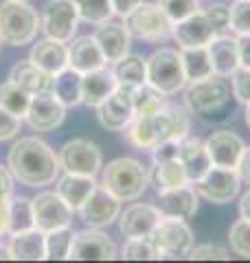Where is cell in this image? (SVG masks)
Here are the masks:
<instances>
[{
    "mask_svg": "<svg viewBox=\"0 0 250 263\" xmlns=\"http://www.w3.org/2000/svg\"><path fill=\"white\" fill-rule=\"evenodd\" d=\"M31 97L27 90H22L20 86H15L13 81H5L0 84V108L9 110L15 117H27L29 112V103H31Z\"/></svg>",
    "mask_w": 250,
    "mask_h": 263,
    "instance_id": "36",
    "label": "cell"
},
{
    "mask_svg": "<svg viewBox=\"0 0 250 263\" xmlns=\"http://www.w3.org/2000/svg\"><path fill=\"white\" fill-rule=\"evenodd\" d=\"M239 215L244 219H250V191H246L239 200Z\"/></svg>",
    "mask_w": 250,
    "mask_h": 263,
    "instance_id": "54",
    "label": "cell"
},
{
    "mask_svg": "<svg viewBox=\"0 0 250 263\" xmlns=\"http://www.w3.org/2000/svg\"><path fill=\"white\" fill-rule=\"evenodd\" d=\"M138 86L116 84V90L97 108L99 123L105 129H125L134 119V92Z\"/></svg>",
    "mask_w": 250,
    "mask_h": 263,
    "instance_id": "10",
    "label": "cell"
},
{
    "mask_svg": "<svg viewBox=\"0 0 250 263\" xmlns=\"http://www.w3.org/2000/svg\"><path fill=\"white\" fill-rule=\"evenodd\" d=\"M237 46H239V66L250 68V33L248 35H237Z\"/></svg>",
    "mask_w": 250,
    "mask_h": 263,
    "instance_id": "51",
    "label": "cell"
},
{
    "mask_svg": "<svg viewBox=\"0 0 250 263\" xmlns=\"http://www.w3.org/2000/svg\"><path fill=\"white\" fill-rule=\"evenodd\" d=\"M11 176L24 186H46L60 176V156L35 136L20 138L7 158Z\"/></svg>",
    "mask_w": 250,
    "mask_h": 263,
    "instance_id": "1",
    "label": "cell"
},
{
    "mask_svg": "<svg viewBox=\"0 0 250 263\" xmlns=\"http://www.w3.org/2000/svg\"><path fill=\"white\" fill-rule=\"evenodd\" d=\"M20 125H22L20 117H15V114H11L9 110H5V108H0V143L18 136Z\"/></svg>",
    "mask_w": 250,
    "mask_h": 263,
    "instance_id": "46",
    "label": "cell"
},
{
    "mask_svg": "<svg viewBox=\"0 0 250 263\" xmlns=\"http://www.w3.org/2000/svg\"><path fill=\"white\" fill-rule=\"evenodd\" d=\"M230 99V84L228 77L213 75L189 81V86H185V103L189 112L193 114H211L222 110Z\"/></svg>",
    "mask_w": 250,
    "mask_h": 263,
    "instance_id": "6",
    "label": "cell"
},
{
    "mask_svg": "<svg viewBox=\"0 0 250 263\" xmlns=\"http://www.w3.org/2000/svg\"><path fill=\"white\" fill-rule=\"evenodd\" d=\"M147 84L163 95H176L189 84L182 55L176 48H158L147 57Z\"/></svg>",
    "mask_w": 250,
    "mask_h": 263,
    "instance_id": "4",
    "label": "cell"
},
{
    "mask_svg": "<svg viewBox=\"0 0 250 263\" xmlns=\"http://www.w3.org/2000/svg\"><path fill=\"white\" fill-rule=\"evenodd\" d=\"M42 29V18L27 0H7L0 5V42L9 46L31 44Z\"/></svg>",
    "mask_w": 250,
    "mask_h": 263,
    "instance_id": "2",
    "label": "cell"
},
{
    "mask_svg": "<svg viewBox=\"0 0 250 263\" xmlns=\"http://www.w3.org/2000/svg\"><path fill=\"white\" fill-rule=\"evenodd\" d=\"M68 259L70 261H112L116 259V246L99 228L79 230V233L73 235Z\"/></svg>",
    "mask_w": 250,
    "mask_h": 263,
    "instance_id": "13",
    "label": "cell"
},
{
    "mask_svg": "<svg viewBox=\"0 0 250 263\" xmlns=\"http://www.w3.org/2000/svg\"><path fill=\"white\" fill-rule=\"evenodd\" d=\"M237 174H239L241 180H246V182L250 184V147H246L244 154H241L239 164H237Z\"/></svg>",
    "mask_w": 250,
    "mask_h": 263,
    "instance_id": "52",
    "label": "cell"
},
{
    "mask_svg": "<svg viewBox=\"0 0 250 263\" xmlns=\"http://www.w3.org/2000/svg\"><path fill=\"white\" fill-rule=\"evenodd\" d=\"M123 24L130 37L145 40V42H160L173 35V22L167 18L158 3H140L134 11L125 15Z\"/></svg>",
    "mask_w": 250,
    "mask_h": 263,
    "instance_id": "5",
    "label": "cell"
},
{
    "mask_svg": "<svg viewBox=\"0 0 250 263\" xmlns=\"http://www.w3.org/2000/svg\"><path fill=\"white\" fill-rule=\"evenodd\" d=\"M230 90H233V97L237 99L241 105H248L250 103V68H239L230 75Z\"/></svg>",
    "mask_w": 250,
    "mask_h": 263,
    "instance_id": "44",
    "label": "cell"
},
{
    "mask_svg": "<svg viewBox=\"0 0 250 263\" xmlns=\"http://www.w3.org/2000/svg\"><path fill=\"white\" fill-rule=\"evenodd\" d=\"M160 211L152 204H132L130 209H125L121 215V235L125 239H136V237H149L154 233V228L160 221Z\"/></svg>",
    "mask_w": 250,
    "mask_h": 263,
    "instance_id": "19",
    "label": "cell"
},
{
    "mask_svg": "<svg viewBox=\"0 0 250 263\" xmlns=\"http://www.w3.org/2000/svg\"><path fill=\"white\" fill-rule=\"evenodd\" d=\"M204 143H206L208 156H211V162L215 167H226V169H237L241 154L246 149L244 138L230 129L213 132Z\"/></svg>",
    "mask_w": 250,
    "mask_h": 263,
    "instance_id": "16",
    "label": "cell"
},
{
    "mask_svg": "<svg viewBox=\"0 0 250 263\" xmlns=\"http://www.w3.org/2000/svg\"><path fill=\"white\" fill-rule=\"evenodd\" d=\"M198 200L200 195L193 184H185L178 189H169V191L158 193V204L156 209L160 211L163 217H178V219H189L198 213Z\"/></svg>",
    "mask_w": 250,
    "mask_h": 263,
    "instance_id": "18",
    "label": "cell"
},
{
    "mask_svg": "<svg viewBox=\"0 0 250 263\" xmlns=\"http://www.w3.org/2000/svg\"><path fill=\"white\" fill-rule=\"evenodd\" d=\"M180 154V141H160L152 149L154 162H167V160H176Z\"/></svg>",
    "mask_w": 250,
    "mask_h": 263,
    "instance_id": "47",
    "label": "cell"
},
{
    "mask_svg": "<svg viewBox=\"0 0 250 263\" xmlns=\"http://www.w3.org/2000/svg\"><path fill=\"white\" fill-rule=\"evenodd\" d=\"M57 156H60V167L64 169V174L97 176L103 164L101 149L88 138H73L64 143Z\"/></svg>",
    "mask_w": 250,
    "mask_h": 263,
    "instance_id": "8",
    "label": "cell"
},
{
    "mask_svg": "<svg viewBox=\"0 0 250 263\" xmlns=\"http://www.w3.org/2000/svg\"><path fill=\"white\" fill-rule=\"evenodd\" d=\"M29 60L35 64L38 68H42L44 72L55 77L57 72L68 68V46L64 42H60V40L46 37L33 46Z\"/></svg>",
    "mask_w": 250,
    "mask_h": 263,
    "instance_id": "24",
    "label": "cell"
},
{
    "mask_svg": "<svg viewBox=\"0 0 250 263\" xmlns=\"http://www.w3.org/2000/svg\"><path fill=\"white\" fill-rule=\"evenodd\" d=\"M79 11L75 0H55L44 9L42 15V31L46 37L60 40V42H70L77 33Z\"/></svg>",
    "mask_w": 250,
    "mask_h": 263,
    "instance_id": "12",
    "label": "cell"
},
{
    "mask_svg": "<svg viewBox=\"0 0 250 263\" xmlns=\"http://www.w3.org/2000/svg\"><path fill=\"white\" fill-rule=\"evenodd\" d=\"M105 64L108 62L97 44L95 35H81L77 40H73V44L68 46V66L81 72V75L97 68H103Z\"/></svg>",
    "mask_w": 250,
    "mask_h": 263,
    "instance_id": "23",
    "label": "cell"
},
{
    "mask_svg": "<svg viewBox=\"0 0 250 263\" xmlns=\"http://www.w3.org/2000/svg\"><path fill=\"white\" fill-rule=\"evenodd\" d=\"M11 191H13V176L9 169H5L3 164H0V202L9 200Z\"/></svg>",
    "mask_w": 250,
    "mask_h": 263,
    "instance_id": "49",
    "label": "cell"
},
{
    "mask_svg": "<svg viewBox=\"0 0 250 263\" xmlns=\"http://www.w3.org/2000/svg\"><path fill=\"white\" fill-rule=\"evenodd\" d=\"M121 257L128 259V261H154V259H160L149 237H136V239H128V243L123 246Z\"/></svg>",
    "mask_w": 250,
    "mask_h": 263,
    "instance_id": "41",
    "label": "cell"
},
{
    "mask_svg": "<svg viewBox=\"0 0 250 263\" xmlns=\"http://www.w3.org/2000/svg\"><path fill=\"white\" fill-rule=\"evenodd\" d=\"M158 5L173 24L200 11V0H158Z\"/></svg>",
    "mask_w": 250,
    "mask_h": 263,
    "instance_id": "42",
    "label": "cell"
},
{
    "mask_svg": "<svg viewBox=\"0 0 250 263\" xmlns=\"http://www.w3.org/2000/svg\"><path fill=\"white\" fill-rule=\"evenodd\" d=\"M7 259H11V257H9V246H3V243H0V261H7Z\"/></svg>",
    "mask_w": 250,
    "mask_h": 263,
    "instance_id": "55",
    "label": "cell"
},
{
    "mask_svg": "<svg viewBox=\"0 0 250 263\" xmlns=\"http://www.w3.org/2000/svg\"><path fill=\"white\" fill-rule=\"evenodd\" d=\"M66 117V105L55 97L53 90H44L31 97L27 119L29 125L35 132H53L55 127L62 125Z\"/></svg>",
    "mask_w": 250,
    "mask_h": 263,
    "instance_id": "15",
    "label": "cell"
},
{
    "mask_svg": "<svg viewBox=\"0 0 250 263\" xmlns=\"http://www.w3.org/2000/svg\"><path fill=\"white\" fill-rule=\"evenodd\" d=\"M81 72H77L75 68H64L62 72H57L53 77V92L66 108H75L83 101L81 97Z\"/></svg>",
    "mask_w": 250,
    "mask_h": 263,
    "instance_id": "30",
    "label": "cell"
},
{
    "mask_svg": "<svg viewBox=\"0 0 250 263\" xmlns=\"http://www.w3.org/2000/svg\"><path fill=\"white\" fill-rule=\"evenodd\" d=\"M79 11V20L90 24H103L114 15L110 0H75Z\"/></svg>",
    "mask_w": 250,
    "mask_h": 263,
    "instance_id": "38",
    "label": "cell"
},
{
    "mask_svg": "<svg viewBox=\"0 0 250 263\" xmlns=\"http://www.w3.org/2000/svg\"><path fill=\"white\" fill-rule=\"evenodd\" d=\"M228 29L235 35H248L250 33V0H235L233 3Z\"/></svg>",
    "mask_w": 250,
    "mask_h": 263,
    "instance_id": "43",
    "label": "cell"
},
{
    "mask_svg": "<svg viewBox=\"0 0 250 263\" xmlns=\"http://www.w3.org/2000/svg\"><path fill=\"white\" fill-rule=\"evenodd\" d=\"M79 213L90 228H105L114 224V219L121 215V200L112 195L103 184H97L95 191L88 195V200L79 206Z\"/></svg>",
    "mask_w": 250,
    "mask_h": 263,
    "instance_id": "14",
    "label": "cell"
},
{
    "mask_svg": "<svg viewBox=\"0 0 250 263\" xmlns=\"http://www.w3.org/2000/svg\"><path fill=\"white\" fill-rule=\"evenodd\" d=\"M152 178H154L158 193L189 184V176L185 171V164H182L178 158L167 160V162H154V176Z\"/></svg>",
    "mask_w": 250,
    "mask_h": 263,
    "instance_id": "31",
    "label": "cell"
},
{
    "mask_svg": "<svg viewBox=\"0 0 250 263\" xmlns=\"http://www.w3.org/2000/svg\"><path fill=\"white\" fill-rule=\"evenodd\" d=\"M44 235H46V259H51V261L68 259V250L73 243V230L66 226V228H57Z\"/></svg>",
    "mask_w": 250,
    "mask_h": 263,
    "instance_id": "39",
    "label": "cell"
},
{
    "mask_svg": "<svg viewBox=\"0 0 250 263\" xmlns=\"http://www.w3.org/2000/svg\"><path fill=\"white\" fill-rule=\"evenodd\" d=\"M204 13L208 15V20H211L215 24V29H218V33H222L224 29H228V20H230V7L226 5H211L206 7Z\"/></svg>",
    "mask_w": 250,
    "mask_h": 263,
    "instance_id": "48",
    "label": "cell"
},
{
    "mask_svg": "<svg viewBox=\"0 0 250 263\" xmlns=\"http://www.w3.org/2000/svg\"><path fill=\"white\" fill-rule=\"evenodd\" d=\"M95 40L108 64H116L130 53V33L121 22H103L95 31Z\"/></svg>",
    "mask_w": 250,
    "mask_h": 263,
    "instance_id": "21",
    "label": "cell"
},
{
    "mask_svg": "<svg viewBox=\"0 0 250 263\" xmlns=\"http://www.w3.org/2000/svg\"><path fill=\"white\" fill-rule=\"evenodd\" d=\"M0 235H9V200L0 202Z\"/></svg>",
    "mask_w": 250,
    "mask_h": 263,
    "instance_id": "53",
    "label": "cell"
},
{
    "mask_svg": "<svg viewBox=\"0 0 250 263\" xmlns=\"http://www.w3.org/2000/svg\"><path fill=\"white\" fill-rule=\"evenodd\" d=\"M163 117V125L167 132V138L171 141H182L189 136L191 129V114L185 105H176V103H165V108L160 110Z\"/></svg>",
    "mask_w": 250,
    "mask_h": 263,
    "instance_id": "32",
    "label": "cell"
},
{
    "mask_svg": "<svg viewBox=\"0 0 250 263\" xmlns=\"http://www.w3.org/2000/svg\"><path fill=\"white\" fill-rule=\"evenodd\" d=\"M9 257L15 261H42L46 259V235L38 228L13 233L9 241Z\"/></svg>",
    "mask_w": 250,
    "mask_h": 263,
    "instance_id": "27",
    "label": "cell"
},
{
    "mask_svg": "<svg viewBox=\"0 0 250 263\" xmlns=\"http://www.w3.org/2000/svg\"><path fill=\"white\" fill-rule=\"evenodd\" d=\"M165 97L160 90H156L152 84H145L136 88L134 92V117H154L165 108Z\"/></svg>",
    "mask_w": 250,
    "mask_h": 263,
    "instance_id": "35",
    "label": "cell"
},
{
    "mask_svg": "<svg viewBox=\"0 0 250 263\" xmlns=\"http://www.w3.org/2000/svg\"><path fill=\"white\" fill-rule=\"evenodd\" d=\"M182 64L189 81H198L213 75L211 57H208V46H193V48H180Z\"/></svg>",
    "mask_w": 250,
    "mask_h": 263,
    "instance_id": "33",
    "label": "cell"
},
{
    "mask_svg": "<svg viewBox=\"0 0 250 263\" xmlns=\"http://www.w3.org/2000/svg\"><path fill=\"white\" fill-rule=\"evenodd\" d=\"M9 81H13L15 86H20L22 90H27L29 95H38L44 90H53V75H48L42 68H38L31 60L18 62L9 72Z\"/></svg>",
    "mask_w": 250,
    "mask_h": 263,
    "instance_id": "28",
    "label": "cell"
},
{
    "mask_svg": "<svg viewBox=\"0 0 250 263\" xmlns=\"http://www.w3.org/2000/svg\"><path fill=\"white\" fill-rule=\"evenodd\" d=\"M149 239L160 259H185L193 248V230L185 219L160 217Z\"/></svg>",
    "mask_w": 250,
    "mask_h": 263,
    "instance_id": "7",
    "label": "cell"
},
{
    "mask_svg": "<svg viewBox=\"0 0 250 263\" xmlns=\"http://www.w3.org/2000/svg\"><path fill=\"white\" fill-rule=\"evenodd\" d=\"M215 35H220V33L204 11H195L193 15L173 24V40L178 42L180 48L208 46V42Z\"/></svg>",
    "mask_w": 250,
    "mask_h": 263,
    "instance_id": "17",
    "label": "cell"
},
{
    "mask_svg": "<svg viewBox=\"0 0 250 263\" xmlns=\"http://www.w3.org/2000/svg\"><path fill=\"white\" fill-rule=\"evenodd\" d=\"M187 259L193 261H228L230 252L222 246H213V243H202V246H193Z\"/></svg>",
    "mask_w": 250,
    "mask_h": 263,
    "instance_id": "45",
    "label": "cell"
},
{
    "mask_svg": "<svg viewBox=\"0 0 250 263\" xmlns=\"http://www.w3.org/2000/svg\"><path fill=\"white\" fill-rule=\"evenodd\" d=\"M110 3H112L114 15H119V18H125V15L134 11L140 3H145V0H110Z\"/></svg>",
    "mask_w": 250,
    "mask_h": 263,
    "instance_id": "50",
    "label": "cell"
},
{
    "mask_svg": "<svg viewBox=\"0 0 250 263\" xmlns=\"http://www.w3.org/2000/svg\"><path fill=\"white\" fill-rule=\"evenodd\" d=\"M208 57L215 75L230 77L239 68V46L237 37L233 35H215L208 42Z\"/></svg>",
    "mask_w": 250,
    "mask_h": 263,
    "instance_id": "25",
    "label": "cell"
},
{
    "mask_svg": "<svg viewBox=\"0 0 250 263\" xmlns=\"http://www.w3.org/2000/svg\"><path fill=\"white\" fill-rule=\"evenodd\" d=\"M125 138H128L130 145L138 147V149H149V152L160 141H169L160 112L154 114V117H134L130 121V125L125 127Z\"/></svg>",
    "mask_w": 250,
    "mask_h": 263,
    "instance_id": "20",
    "label": "cell"
},
{
    "mask_svg": "<svg viewBox=\"0 0 250 263\" xmlns=\"http://www.w3.org/2000/svg\"><path fill=\"white\" fill-rule=\"evenodd\" d=\"M149 184L147 169L134 158H116L103 169V186L121 202L138 200Z\"/></svg>",
    "mask_w": 250,
    "mask_h": 263,
    "instance_id": "3",
    "label": "cell"
},
{
    "mask_svg": "<svg viewBox=\"0 0 250 263\" xmlns=\"http://www.w3.org/2000/svg\"><path fill=\"white\" fill-rule=\"evenodd\" d=\"M116 77L110 68H97L90 70L81 77V97H83V105L88 108H99L108 97H110L116 90Z\"/></svg>",
    "mask_w": 250,
    "mask_h": 263,
    "instance_id": "22",
    "label": "cell"
},
{
    "mask_svg": "<svg viewBox=\"0 0 250 263\" xmlns=\"http://www.w3.org/2000/svg\"><path fill=\"white\" fill-rule=\"evenodd\" d=\"M31 228H35L31 200H27V197L9 200V235L22 233V230H31Z\"/></svg>",
    "mask_w": 250,
    "mask_h": 263,
    "instance_id": "37",
    "label": "cell"
},
{
    "mask_svg": "<svg viewBox=\"0 0 250 263\" xmlns=\"http://www.w3.org/2000/svg\"><path fill=\"white\" fill-rule=\"evenodd\" d=\"M178 160L185 164V171H187L191 184L198 182V180L213 167L211 156H208V149H206V143L200 141V138H191V136L180 141Z\"/></svg>",
    "mask_w": 250,
    "mask_h": 263,
    "instance_id": "26",
    "label": "cell"
},
{
    "mask_svg": "<svg viewBox=\"0 0 250 263\" xmlns=\"http://www.w3.org/2000/svg\"><path fill=\"white\" fill-rule=\"evenodd\" d=\"M114 77L119 84H130V86H143L147 81V60L138 55H125L123 60L114 64Z\"/></svg>",
    "mask_w": 250,
    "mask_h": 263,
    "instance_id": "34",
    "label": "cell"
},
{
    "mask_svg": "<svg viewBox=\"0 0 250 263\" xmlns=\"http://www.w3.org/2000/svg\"><path fill=\"white\" fill-rule=\"evenodd\" d=\"M246 125L250 127V103L246 105Z\"/></svg>",
    "mask_w": 250,
    "mask_h": 263,
    "instance_id": "56",
    "label": "cell"
},
{
    "mask_svg": "<svg viewBox=\"0 0 250 263\" xmlns=\"http://www.w3.org/2000/svg\"><path fill=\"white\" fill-rule=\"evenodd\" d=\"M239 182L241 178L237 169H226V167H213L206 174L193 182L195 191L200 197H204L211 204H228L237 197L239 193Z\"/></svg>",
    "mask_w": 250,
    "mask_h": 263,
    "instance_id": "9",
    "label": "cell"
},
{
    "mask_svg": "<svg viewBox=\"0 0 250 263\" xmlns=\"http://www.w3.org/2000/svg\"><path fill=\"white\" fill-rule=\"evenodd\" d=\"M230 250L244 259H250V219H237L228 230Z\"/></svg>",
    "mask_w": 250,
    "mask_h": 263,
    "instance_id": "40",
    "label": "cell"
},
{
    "mask_svg": "<svg viewBox=\"0 0 250 263\" xmlns=\"http://www.w3.org/2000/svg\"><path fill=\"white\" fill-rule=\"evenodd\" d=\"M95 176H79V174H64L57 182V193L64 197L73 211H79V206L88 200V195L95 191Z\"/></svg>",
    "mask_w": 250,
    "mask_h": 263,
    "instance_id": "29",
    "label": "cell"
},
{
    "mask_svg": "<svg viewBox=\"0 0 250 263\" xmlns=\"http://www.w3.org/2000/svg\"><path fill=\"white\" fill-rule=\"evenodd\" d=\"M33 206V221L42 233H51L57 228H66L73 221V209L64 202V197L57 191L40 193L31 200Z\"/></svg>",
    "mask_w": 250,
    "mask_h": 263,
    "instance_id": "11",
    "label": "cell"
}]
</instances>
